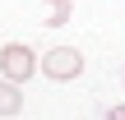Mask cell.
Instances as JSON below:
<instances>
[{"label": "cell", "instance_id": "4", "mask_svg": "<svg viewBox=\"0 0 125 120\" xmlns=\"http://www.w3.org/2000/svg\"><path fill=\"white\" fill-rule=\"evenodd\" d=\"M19 111H23V92H19V83L0 79V116H19Z\"/></svg>", "mask_w": 125, "mask_h": 120}, {"label": "cell", "instance_id": "1", "mask_svg": "<svg viewBox=\"0 0 125 120\" xmlns=\"http://www.w3.org/2000/svg\"><path fill=\"white\" fill-rule=\"evenodd\" d=\"M37 69H42V55H37L32 46H23V42H5V46H0V79L28 83Z\"/></svg>", "mask_w": 125, "mask_h": 120}, {"label": "cell", "instance_id": "2", "mask_svg": "<svg viewBox=\"0 0 125 120\" xmlns=\"http://www.w3.org/2000/svg\"><path fill=\"white\" fill-rule=\"evenodd\" d=\"M42 74L56 79V83L79 79V74H83V51H79V46H51V51L42 55Z\"/></svg>", "mask_w": 125, "mask_h": 120}, {"label": "cell", "instance_id": "5", "mask_svg": "<svg viewBox=\"0 0 125 120\" xmlns=\"http://www.w3.org/2000/svg\"><path fill=\"white\" fill-rule=\"evenodd\" d=\"M107 120H125V106H111V116Z\"/></svg>", "mask_w": 125, "mask_h": 120}, {"label": "cell", "instance_id": "3", "mask_svg": "<svg viewBox=\"0 0 125 120\" xmlns=\"http://www.w3.org/2000/svg\"><path fill=\"white\" fill-rule=\"evenodd\" d=\"M74 18V0H42V23L46 28H65Z\"/></svg>", "mask_w": 125, "mask_h": 120}]
</instances>
